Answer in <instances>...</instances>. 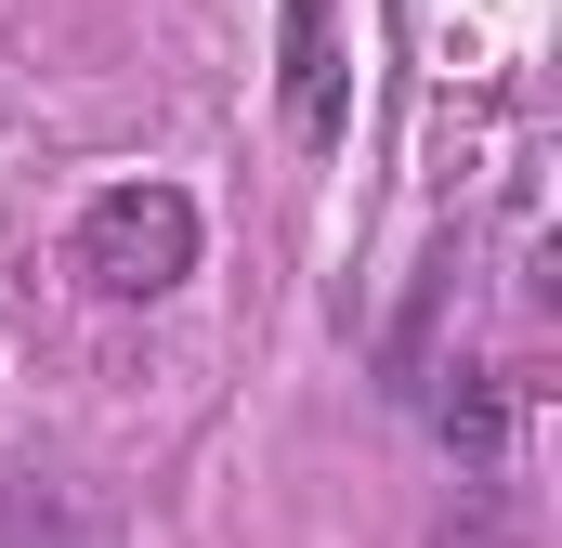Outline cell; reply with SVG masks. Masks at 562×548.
<instances>
[{"instance_id":"1","label":"cell","mask_w":562,"mask_h":548,"mask_svg":"<svg viewBox=\"0 0 562 548\" xmlns=\"http://www.w3.org/2000/svg\"><path fill=\"white\" fill-rule=\"evenodd\" d=\"M79 274L105 300H170L196 274V196L183 183H105L79 209Z\"/></svg>"},{"instance_id":"2","label":"cell","mask_w":562,"mask_h":548,"mask_svg":"<svg viewBox=\"0 0 562 548\" xmlns=\"http://www.w3.org/2000/svg\"><path fill=\"white\" fill-rule=\"evenodd\" d=\"M288 132L340 144V53H327V0H288Z\"/></svg>"},{"instance_id":"3","label":"cell","mask_w":562,"mask_h":548,"mask_svg":"<svg viewBox=\"0 0 562 548\" xmlns=\"http://www.w3.org/2000/svg\"><path fill=\"white\" fill-rule=\"evenodd\" d=\"M431 431H445L471 470H497V444H510V392H497V366H445V392H431Z\"/></svg>"}]
</instances>
